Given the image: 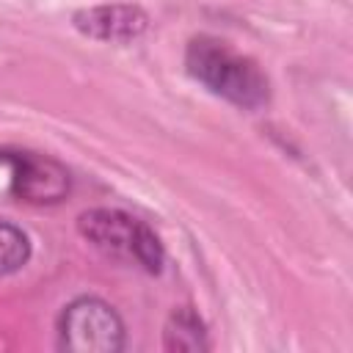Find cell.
I'll return each instance as SVG.
<instances>
[{
  "instance_id": "7",
  "label": "cell",
  "mask_w": 353,
  "mask_h": 353,
  "mask_svg": "<svg viewBox=\"0 0 353 353\" xmlns=\"http://www.w3.org/2000/svg\"><path fill=\"white\" fill-rule=\"evenodd\" d=\"M33 256V243L17 223L0 221V279L19 273Z\"/></svg>"
},
{
  "instance_id": "1",
  "label": "cell",
  "mask_w": 353,
  "mask_h": 353,
  "mask_svg": "<svg viewBox=\"0 0 353 353\" xmlns=\"http://www.w3.org/2000/svg\"><path fill=\"white\" fill-rule=\"evenodd\" d=\"M185 72L210 94L243 110H259L270 102V80L262 66L215 36H196L185 47Z\"/></svg>"
},
{
  "instance_id": "5",
  "label": "cell",
  "mask_w": 353,
  "mask_h": 353,
  "mask_svg": "<svg viewBox=\"0 0 353 353\" xmlns=\"http://www.w3.org/2000/svg\"><path fill=\"white\" fill-rule=\"evenodd\" d=\"M149 22L146 8L138 3H97L72 14V28L80 36L105 44H130L149 30Z\"/></svg>"
},
{
  "instance_id": "6",
  "label": "cell",
  "mask_w": 353,
  "mask_h": 353,
  "mask_svg": "<svg viewBox=\"0 0 353 353\" xmlns=\"http://www.w3.org/2000/svg\"><path fill=\"white\" fill-rule=\"evenodd\" d=\"M163 347L168 353H204L212 347L207 323L193 306H176L163 325Z\"/></svg>"
},
{
  "instance_id": "4",
  "label": "cell",
  "mask_w": 353,
  "mask_h": 353,
  "mask_svg": "<svg viewBox=\"0 0 353 353\" xmlns=\"http://www.w3.org/2000/svg\"><path fill=\"white\" fill-rule=\"evenodd\" d=\"M0 163L11 168V193L19 201L50 207L61 204L72 190V176L63 163L30 149H0Z\"/></svg>"
},
{
  "instance_id": "3",
  "label": "cell",
  "mask_w": 353,
  "mask_h": 353,
  "mask_svg": "<svg viewBox=\"0 0 353 353\" xmlns=\"http://www.w3.org/2000/svg\"><path fill=\"white\" fill-rule=\"evenodd\" d=\"M61 350L72 353H121L127 347V328L121 314L97 295L72 298L55 320Z\"/></svg>"
},
{
  "instance_id": "2",
  "label": "cell",
  "mask_w": 353,
  "mask_h": 353,
  "mask_svg": "<svg viewBox=\"0 0 353 353\" xmlns=\"http://www.w3.org/2000/svg\"><path fill=\"white\" fill-rule=\"evenodd\" d=\"M77 232L102 254L132 262L152 276H157L165 265V248L157 232L146 221L124 210H116V207L83 210L77 215Z\"/></svg>"
}]
</instances>
